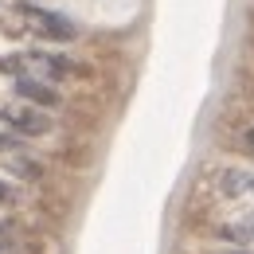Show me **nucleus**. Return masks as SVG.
Returning <instances> with one entry per match:
<instances>
[{
    "label": "nucleus",
    "instance_id": "nucleus-4",
    "mask_svg": "<svg viewBox=\"0 0 254 254\" xmlns=\"http://www.w3.org/2000/svg\"><path fill=\"white\" fill-rule=\"evenodd\" d=\"M12 90L24 98L28 106H35V110H55L63 98H59V90L51 86V82H43V78H35V74H24V78H16L12 82Z\"/></svg>",
    "mask_w": 254,
    "mask_h": 254
},
{
    "label": "nucleus",
    "instance_id": "nucleus-2",
    "mask_svg": "<svg viewBox=\"0 0 254 254\" xmlns=\"http://www.w3.org/2000/svg\"><path fill=\"white\" fill-rule=\"evenodd\" d=\"M0 126H8V133L16 137H43L51 133V118L28 102H12V106H0Z\"/></svg>",
    "mask_w": 254,
    "mask_h": 254
},
{
    "label": "nucleus",
    "instance_id": "nucleus-8",
    "mask_svg": "<svg viewBox=\"0 0 254 254\" xmlns=\"http://www.w3.org/2000/svg\"><path fill=\"white\" fill-rule=\"evenodd\" d=\"M247 145H251V149H254V129H247Z\"/></svg>",
    "mask_w": 254,
    "mask_h": 254
},
{
    "label": "nucleus",
    "instance_id": "nucleus-1",
    "mask_svg": "<svg viewBox=\"0 0 254 254\" xmlns=\"http://www.w3.org/2000/svg\"><path fill=\"white\" fill-rule=\"evenodd\" d=\"M16 16H20L35 35L55 39V43H70V39L78 35V24H74L70 16L51 12V8H43V4H16Z\"/></svg>",
    "mask_w": 254,
    "mask_h": 254
},
{
    "label": "nucleus",
    "instance_id": "nucleus-10",
    "mask_svg": "<svg viewBox=\"0 0 254 254\" xmlns=\"http://www.w3.org/2000/svg\"><path fill=\"white\" fill-rule=\"evenodd\" d=\"M4 251H8V247H4V239H0V254H4Z\"/></svg>",
    "mask_w": 254,
    "mask_h": 254
},
{
    "label": "nucleus",
    "instance_id": "nucleus-9",
    "mask_svg": "<svg viewBox=\"0 0 254 254\" xmlns=\"http://www.w3.org/2000/svg\"><path fill=\"white\" fill-rule=\"evenodd\" d=\"M219 254H254V251H219Z\"/></svg>",
    "mask_w": 254,
    "mask_h": 254
},
{
    "label": "nucleus",
    "instance_id": "nucleus-3",
    "mask_svg": "<svg viewBox=\"0 0 254 254\" xmlns=\"http://www.w3.org/2000/svg\"><path fill=\"white\" fill-rule=\"evenodd\" d=\"M24 59H28V70H35V78H43V82H59V78H66V74L74 70V63H70L66 55H59V51H43V47L28 51Z\"/></svg>",
    "mask_w": 254,
    "mask_h": 254
},
{
    "label": "nucleus",
    "instance_id": "nucleus-6",
    "mask_svg": "<svg viewBox=\"0 0 254 254\" xmlns=\"http://www.w3.org/2000/svg\"><path fill=\"white\" fill-rule=\"evenodd\" d=\"M219 239H227V243H254V211L239 215L235 223H223Z\"/></svg>",
    "mask_w": 254,
    "mask_h": 254
},
{
    "label": "nucleus",
    "instance_id": "nucleus-5",
    "mask_svg": "<svg viewBox=\"0 0 254 254\" xmlns=\"http://www.w3.org/2000/svg\"><path fill=\"white\" fill-rule=\"evenodd\" d=\"M215 188L231 199H254V172L251 168H223L215 176Z\"/></svg>",
    "mask_w": 254,
    "mask_h": 254
},
{
    "label": "nucleus",
    "instance_id": "nucleus-7",
    "mask_svg": "<svg viewBox=\"0 0 254 254\" xmlns=\"http://www.w3.org/2000/svg\"><path fill=\"white\" fill-rule=\"evenodd\" d=\"M0 153H4V157H24V137L0 129Z\"/></svg>",
    "mask_w": 254,
    "mask_h": 254
}]
</instances>
